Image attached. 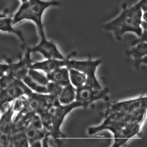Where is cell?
I'll list each match as a JSON object with an SVG mask.
<instances>
[{"label": "cell", "instance_id": "obj_14", "mask_svg": "<svg viewBox=\"0 0 147 147\" xmlns=\"http://www.w3.org/2000/svg\"><path fill=\"white\" fill-rule=\"evenodd\" d=\"M48 80L63 87L71 83L68 68L66 67L58 68L46 73Z\"/></svg>", "mask_w": 147, "mask_h": 147}, {"label": "cell", "instance_id": "obj_11", "mask_svg": "<svg viewBox=\"0 0 147 147\" xmlns=\"http://www.w3.org/2000/svg\"><path fill=\"white\" fill-rule=\"evenodd\" d=\"M40 37V42L33 48L34 49L40 52L46 59L63 60L65 59L54 43L47 40L45 35Z\"/></svg>", "mask_w": 147, "mask_h": 147}, {"label": "cell", "instance_id": "obj_3", "mask_svg": "<svg viewBox=\"0 0 147 147\" xmlns=\"http://www.w3.org/2000/svg\"><path fill=\"white\" fill-rule=\"evenodd\" d=\"M60 2L56 0H28L21 3L19 8L12 16L13 25L22 21L28 20L34 23L39 33L45 34L42 17L45 11L48 8L58 6Z\"/></svg>", "mask_w": 147, "mask_h": 147}, {"label": "cell", "instance_id": "obj_21", "mask_svg": "<svg viewBox=\"0 0 147 147\" xmlns=\"http://www.w3.org/2000/svg\"><path fill=\"white\" fill-rule=\"evenodd\" d=\"M5 13H0V16H3V15H4Z\"/></svg>", "mask_w": 147, "mask_h": 147}, {"label": "cell", "instance_id": "obj_4", "mask_svg": "<svg viewBox=\"0 0 147 147\" xmlns=\"http://www.w3.org/2000/svg\"><path fill=\"white\" fill-rule=\"evenodd\" d=\"M83 107L80 102L75 100L68 104H60L53 107L50 109L51 113V125L47 134L60 142L64 136L61 130V126L66 116L75 108Z\"/></svg>", "mask_w": 147, "mask_h": 147}, {"label": "cell", "instance_id": "obj_1", "mask_svg": "<svg viewBox=\"0 0 147 147\" xmlns=\"http://www.w3.org/2000/svg\"><path fill=\"white\" fill-rule=\"evenodd\" d=\"M147 0H140L129 7H123L119 14L103 26L105 31L112 33L117 40L125 34L131 32L137 37L147 31Z\"/></svg>", "mask_w": 147, "mask_h": 147}, {"label": "cell", "instance_id": "obj_7", "mask_svg": "<svg viewBox=\"0 0 147 147\" xmlns=\"http://www.w3.org/2000/svg\"><path fill=\"white\" fill-rule=\"evenodd\" d=\"M147 97L141 96L115 103L110 107L109 113H133L147 109Z\"/></svg>", "mask_w": 147, "mask_h": 147}, {"label": "cell", "instance_id": "obj_17", "mask_svg": "<svg viewBox=\"0 0 147 147\" xmlns=\"http://www.w3.org/2000/svg\"><path fill=\"white\" fill-rule=\"evenodd\" d=\"M68 68L70 83L74 87L78 88L85 84L86 76L84 73L72 68Z\"/></svg>", "mask_w": 147, "mask_h": 147}, {"label": "cell", "instance_id": "obj_13", "mask_svg": "<svg viewBox=\"0 0 147 147\" xmlns=\"http://www.w3.org/2000/svg\"><path fill=\"white\" fill-rule=\"evenodd\" d=\"M68 59L63 60L48 59L31 64L30 69L41 71L47 73L58 68L66 67Z\"/></svg>", "mask_w": 147, "mask_h": 147}, {"label": "cell", "instance_id": "obj_16", "mask_svg": "<svg viewBox=\"0 0 147 147\" xmlns=\"http://www.w3.org/2000/svg\"><path fill=\"white\" fill-rule=\"evenodd\" d=\"M76 88L71 83L63 86L58 100L61 104H70L75 100Z\"/></svg>", "mask_w": 147, "mask_h": 147}, {"label": "cell", "instance_id": "obj_18", "mask_svg": "<svg viewBox=\"0 0 147 147\" xmlns=\"http://www.w3.org/2000/svg\"><path fill=\"white\" fill-rule=\"evenodd\" d=\"M11 145L16 147L30 146L28 140L25 134L24 129L15 133L11 140Z\"/></svg>", "mask_w": 147, "mask_h": 147}, {"label": "cell", "instance_id": "obj_6", "mask_svg": "<svg viewBox=\"0 0 147 147\" xmlns=\"http://www.w3.org/2000/svg\"><path fill=\"white\" fill-rule=\"evenodd\" d=\"M109 92L107 88L96 90L84 84L76 88L75 100L86 107L95 101L103 99Z\"/></svg>", "mask_w": 147, "mask_h": 147}, {"label": "cell", "instance_id": "obj_23", "mask_svg": "<svg viewBox=\"0 0 147 147\" xmlns=\"http://www.w3.org/2000/svg\"><path fill=\"white\" fill-rule=\"evenodd\" d=\"M3 74L2 73L0 72V77L2 76Z\"/></svg>", "mask_w": 147, "mask_h": 147}, {"label": "cell", "instance_id": "obj_20", "mask_svg": "<svg viewBox=\"0 0 147 147\" xmlns=\"http://www.w3.org/2000/svg\"><path fill=\"white\" fill-rule=\"evenodd\" d=\"M20 0V2H21V3H22L24 2L27 1L28 0Z\"/></svg>", "mask_w": 147, "mask_h": 147}, {"label": "cell", "instance_id": "obj_15", "mask_svg": "<svg viewBox=\"0 0 147 147\" xmlns=\"http://www.w3.org/2000/svg\"><path fill=\"white\" fill-rule=\"evenodd\" d=\"M13 26L12 16H8L6 13L0 16V31L16 35L24 42L21 32L14 28Z\"/></svg>", "mask_w": 147, "mask_h": 147}, {"label": "cell", "instance_id": "obj_8", "mask_svg": "<svg viewBox=\"0 0 147 147\" xmlns=\"http://www.w3.org/2000/svg\"><path fill=\"white\" fill-rule=\"evenodd\" d=\"M22 80L33 91L48 94L47 86L49 81L46 75L39 71L30 69L27 75Z\"/></svg>", "mask_w": 147, "mask_h": 147}, {"label": "cell", "instance_id": "obj_12", "mask_svg": "<svg viewBox=\"0 0 147 147\" xmlns=\"http://www.w3.org/2000/svg\"><path fill=\"white\" fill-rule=\"evenodd\" d=\"M8 64V70L5 74L21 80L27 75L32 64L25 55L18 62Z\"/></svg>", "mask_w": 147, "mask_h": 147}, {"label": "cell", "instance_id": "obj_5", "mask_svg": "<svg viewBox=\"0 0 147 147\" xmlns=\"http://www.w3.org/2000/svg\"><path fill=\"white\" fill-rule=\"evenodd\" d=\"M102 62L101 59L93 60L89 59L83 61L68 59L66 67L78 70L86 76L85 85L93 89L100 90L102 87L96 76V71Z\"/></svg>", "mask_w": 147, "mask_h": 147}, {"label": "cell", "instance_id": "obj_10", "mask_svg": "<svg viewBox=\"0 0 147 147\" xmlns=\"http://www.w3.org/2000/svg\"><path fill=\"white\" fill-rule=\"evenodd\" d=\"M131 46V47L126 51V53L132 58L135 67L138 69L141 64H147V41L138 42Z\"/></svg>", "mask_w": 147, "mask_h": 147}, {"label": "cell", "instance_id": "obj_2", "mask_svg": "<svg viewBox=\"0 0 147 147\" xmlns=\"http://www.w3.org/2000/svg\"><path fill=\"white\" fill-rule=\"evenodd\" d=\"M141 124L134 123L121 115L109 113L101 124L89 127L88 133L91 135L103 130L110 131L114 136L112 146L118 147L136 135L140 130Z\"/></svg>", "mask_w": 147, "mask_h": 147}, {"label": "cell", "instance_id": "obj_9", "mask_svg": "<svg viewBox=\"0 0 147 147\" xmlns=\"http://www.w3.org/2000/svg\"><path fill=\"white\" fill-rule=\"evenodd\" d=\"M25 134L28 140L30 146L34 142L42 140L46 136V132L41 119L35 114L24 129Z\"/></svg>", "mask_w": 147, "mask_h": 147}, {"label": "cell", "instance_id": "obj_22", "mask_svg": "<svg viewBox=\"0 0 147 147\" xmlns=\"http://www.w3.org/2000/svg\"><path fill=\"white\" fill-rule=\"evenodd\" d=\"M1 115H2L1 112V111H0V120H1V116H2Z\"/></svg>", "mask_w": 147, "mask_h": 147}, {"label": "cell", "instance_id": "obj_19", "mask_svg": "<svg viewBox=\"0 0 147 147\" xmlns=\"http://www.w3.org/2000/svg\"><path fill=\"white\" fill-rule=\"evenodd\" d=\"M63 87L55 83L49 81L47 86L48 93L58 99Z\"/></svg>", "mask_w": 147, "mask_h": 147}]
</instances>
